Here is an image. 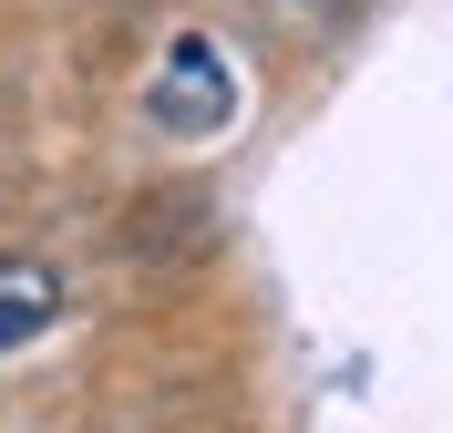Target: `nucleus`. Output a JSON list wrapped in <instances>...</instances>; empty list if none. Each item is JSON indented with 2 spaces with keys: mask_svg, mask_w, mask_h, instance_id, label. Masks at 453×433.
<instances>
[{
  "mask_svg": "<svg viewBox=\"0 0 453 433\" xmlns=\"http://www.w3.org/2000/svg\"><path fill=\"white\" fill-rule=\"evenodd\" d=\"M62 320V279L42 259H0V351H21V341H42Z\"/></svg>",
  "mask_w": 453,
  "mask_h": 433,
  "instance_id": "1",
  "label": "nucleus"
},
{
  "mask_svg": "<svg viewBox=\"0 0 453 433\" xmlns=\"http://www.w3.org/2000/svg\"><path fill=\"white\" fill-rule=\"evenodd\" d=\"M175 73H165V83H155V114H165V124H217L226 114V83H217V42H175Z\"/></svg>",
  "mask_w": 453,
  "mask_h": 433,
  "instance_id": "2",
  "label": "nucleus"
},
{
  "mask_svg": "<svg viewBox=\"0 0 453 433\" xmlns=\"http://www.w3.org/2000/svg\"><path fill=\"white\" fill-rule=\"evenodd\" d=\"M288 11H310V0H288Z\"/></svg>",
  "mask_w": 453,
  "mask_h": 433,
  "instance_id": "3",
  "label": "nucleus"
}]
</instances>
